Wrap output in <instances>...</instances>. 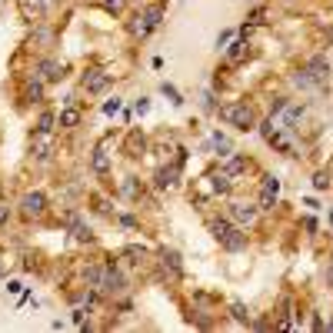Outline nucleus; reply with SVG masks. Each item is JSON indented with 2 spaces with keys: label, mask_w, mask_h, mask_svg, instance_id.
Segmentation results:
<instances>
[{
  "label": "nucleus",
  "mask_w": 333,
  "mask_h": 333,
  "mask_svg": "<svg viewBox=\"0 0 333 333\" xmlns=\"http://www.w3.org/2000/svg\"><path fill=\"white\" fill-rule=\"evenodd\" d=\"M147 110H150V103H147V100H137V113H140V117H143V113H147Z\"/></svg>",
  "instance_id": "nucleus-28"
},
{
  "label": "nucleus",
  "mask_w": 333,
  "mask_h": 333,
  "mask_svg": "<svg viewBox=\"0 0 333 333\" xmlns=\"http://www.w3.org/2000/svg\"><path fill=\"white\" fill-rule=\"evenodd\" d=\"M330 227H333V214H330Z\"/></svg>",
  "instance_id": "nucleus-29"
},
{
  "label": "nucleus",
  "mask_w": 333,
  "mask_h": 333,
  "mask_svg": "<svg viewBox=\"0 0 333 333\" xmlns=\"http://www.w3.org/2000/svg\"><path fill=\"white\" fill-rule=\"evenodd\" d=\"M50 127H54V117H50V113H44V117H40V127H37V130H40V134H47Z\"/></svg>",
  "instance_id": "nucleus-20"
},
{
  "label": "nucleus",
  "mask_w": 333,
  "mask_h": 333,
  "mask_svg": "<svg viewBox=\"0 0 333 333\" xmlns=\"http://www.w3.org/2000/svg\"><path fill=\"white\" fill-rule=\"evenodd\" d=\"M40 70H44V77H47V80L64 77V73H60V64H57V60H44V64H40Z\"/></svg>",
  "instance_id": "nucleus-13"
},
{
  "label": "nucleus",
  "mask_w": 333,
  "mask_h": 333,
  "mask_svg": "<svg viewBox=\"0 0 333 333\" xmlns=\"http://www.w3.org/2000/svg\"><path fill=\"white\" fill-rule=\"evenodd\" d=\"M230 217L237 223H254L257 220V206H246V203H233L230 206Z\"/></svg>",
  "instance_id": "nucleus-8"
},
{
  "label": "nucleus",
  "mask_w": 333,
  "mask_h": 333,
  "mask_svg": "<svg viewBox=\"0 0 333 333\" xmlns=\"http://www.w3.org/2000/svg\"><path fill=\"white\" fill-rule=\"evenodd\" d=\"M163 270H170V277H180V257L174 254V250H163Z\"/></svg>",
  "instance_id": "nucleus-10"
},
{
  "label": "nucleus",
  "mask_w": 333,
  "mask_h": 333,
  "mask_svg": "<svg viewBox=\"0 0 333 333\" xmlns=\"http://www.w3.org/2000/svg\"><path fill=\"white\" fill-rule=\"evenodd\" d=\"M120 110V100H117V97H113V100H107V103H103V113H117Z\"/></svg>",
  "instance_id": "nucleus-24"
},
{
  "label": "nucleus",
  "mask_w": 333,
  "mask_h": 333,
  "mask_svg": "<svg viewBox=\"0 0 333 333\" xmlns=\"http://www.w3.org/2000/svg\"><path fill=\"white\" fill-rule=\"evenodd\" d=\"M263 190L277 193V190H280V180H277V177H263Z\"/></svg>",
  "instance_id": "nucleus-18"
},
{
  "label": "nucleus",
  "mask_w": 333,
  "mask_h": 333,
  "mask_svg": "<svg viewBox=\"0 0 333 333\" xmlns=\"http://www.w3.org/2000/svg\"><path fill=\"white\" fill-rule=\"evenodd\" d=\"M246 54H250L246 40H237V44H230V50H227V60H230V64H243Z\"/></svg>",
  "instance_id": "nucleus-9"
},
{
  "label": "nucleus",
  "mask_w": 333,
  "mask_h": 333,
  "mask_svg": "<svg viewBox=\"0 0 333 333\" xmlns=\"http://www.w3.org/2000/svg\"><path fill=\"white\" fill-rule=\"evenodd\" d=\"M214 190H220V193H227V190H230V174H227V170L214 177Z\"/></svg>",
  "instance_id": "nucleus-15"
},
{
  "label": "nucleus",
  "mask_w": 333,
  "mask_h": 333,
  "mask_svg": "<svg viewBox=\"0 0 333 333\" xmlns=\"http://www.w3.org/2000/svg\"><path fill=\"white\" fill-rule=\"evenodd\" d=\"M20 210H24V217H44V210H47V197L44 193H27L24 200H20Z\"/></svg>",
  "instance_id": "nucleus-5"
},
{
  "label": "nucleus",
  "mask_w": 333,
  "mask_h": 333,
  "mask_svg": "<svg viewBox=\"0 0 333 333\" xmlns=\"http://www.w3.org/2000/svg\"><path fill=\"white\" fill-rule=\"evenodd\" d=\"M300 113H303V107H286V123H297Z\"/></svg>",
  "instance_id": "nucleus-21"
},
{
  "label": "nucleus",
  "mask_w": 333,
  "mask_h": 333,
  "mask_svg": "<svg viewBox=\"0 0 333 333\" xmlns=\"http://www.w3.org/2000/svg\"><path fill=\"white\" fill-rule=\"evenodd\" d=\"M94 170H97V174H107V170H110V157H107V150H94Z\"/></svg>",
  "instance_id": "nucleus-12"
},
{
  "label": "nucleus",
  "mask_w": 333,
  "mask_h": 333,
  "mask_svg": "<svg viewBox=\"0 0 333 333\" xmlns=\"http://www.w3.org/2000/svg\"><path fill=\"white\" fill-rule=\"evenodd\" d=\"M313 187H317V190H326V187H330L326 174H317V177H313Z\"/></svg>",
  "instance_id": "nucleus-22"
},
{
  "label": "nucleus",
  "mask_w": 333,
  "mask_h": 333,
  "mask_svg": "<svg viewBox=\"0 0 333 333\" xmlns=\"http://www.w3.org/2000/svg\"><path fill=\"white\" fill-rule=\"evenodd\" d=\"M7 220H10V206H7V203H0V227H4Z\"/></svg>",
  "instance_id": "nucleus-27"
},
{
  "label": "nucleus",
  "mask_w": 333,
  "mask_h": 333,
  "mask_svg": "<svg viewBox=\"0 0 333 333\" xmlns=\"http://www.w3.org/2000/svg\"><path fill=\"white\" fill-rule=\"evenodd\" d=\"M233 317H237L240 323H243V320H246V310H243V303H233Z\"/></svg>",
  "instance_id": "nucleus-26"
},
{
  "label": "nucleus",
  "mask_w": 333,
  "mask_h": 333,
  "mask_svg": "<svg viewBox=\"0 0 333 333\" xmlns=\"http://www.w3.org/2000/svg\"><path fill=\"white\" fill-rule=\"evenodd\" d=\"M100 290H107V294H120V290H123V277L117 273V267H113V263L103 270V277H100Z\"/></svg>",
  "instance_id": "nucleus-6"
},
{
  "label": "nucleus",
  "mask_w": 333,
  "mask_h": 333,
  "mask_svg": "<svg viewBox=\"0 0 333 333\" xmlns=\"http://www.w3.org/2000/svg\"><path fill=\"white\" fill-rule=\"evenodd\" d=\"M107 84H110V73H103V70H90L87 77H84V90H87V94H100Z\"/></svg>",
  "instance_id": "nucleus-7"
},
{
  "label": "nucleus",
  "mask_w": 333,
  "mask_h": 333,
  "mask_svg": "<svg viewBox=\"0 0 333 333\" xmlns=\"http://www.w3.org/2000/svg\"><path fill=\"white\" fill-rule=\"evenodd\" d=\"M77 123H80V110L67 107V110L60 113V127H77Z\"/></svg>",
  "instance_id": "nucleus-14"
},
{
  "label": "nucleus",
  "mask_w": 333,
  "mask_h": 333,
  "mask_svg": "<svg viewBox=\"0 0 333 333\" xmlns=\"http://www.w3.org/2000/svg\"><path fill=\"white\" fill-rule=\"evenodd\" d=\"M243 166H246V163H243V157H233L230 163H227V174H240Z\"/></svg>",
  "instance_id": "nucleus-17"
},
{
  "label": "nucleus",
  "mask_w": 333,
  "mask_h": 333,
  "mask_svg": "<svg viewBox=\"0 0 333 333\" xmlns=\"http://www.w3.org/2000/svg\"><path fill=\"white\" fill-rule=\"evenodd\" d=\"M273 200H277V193L260 190V206H257V210H273Z\"/></svg>",
  "instance_id": "nucleus-16"
},
{
  "label": "nucleus",
  "mask_w": 333,
  "mask_h": 333,
  "mask_svg": "<svg viewBox=\"0 0 333 333\" xmlns=\"http://www.w3.org/2000/svg\"><path fill=\"white\" fill-rule=\"evenodd\" d=\"M160 90H163V97H170V103H183V100H180V94H177V90L170 87V84H163Z\"/></svg>",
  "instance_id": "nucleus-19"
},
{
  "label": "nucleus",
  "mask_w": 333,
  "mask_h": 333,
  "mask_svg": "<svg viewBox=\"0 0 333 333\" xmlns=\"http://www.w3.org/2000/svg\"><path fill=\"white\" fill-rule=\"evenodd\" d=\"M220 117L227 120V123H233V127H240V130L254 127V110H250L246 103H227V107L220 110Z\"/></svg>",
  "instance_id": "nucleus-2"
},
{
  "label": "nucleus",
  "mask_w": 333,
  "mask_h": 333,
  "mask_svg": "<svg viewBox=\"0 0 333 333\" xmlns=\"http://www.w3.org/2000/svg\"><path fill=\"white\" fill-rule=\"evenodd\" d=\"M177 183V166H166V170H160L157 174V187L163 190V187H174Z\"/></svg>",
  "instance_id": "nucleus-11"
},
{
  "label": "nucleus",
  "mask_w": 333,
  "mask_h": 333,
  "mask_svg": "<svg viewBox=\"0 0 333 333\" xmlns=\"http://www.w3.org/2000/svg\"><path fill=\"white\" fill-rule=\"evenodd\" d=\"M210 233H214V240L223 246V250H233V254H237V250L246 246V233H240L230 220H210Z\"/></svg>",
  "instance_id": "nucleus-1"
},
{
  "label": "nucleus",
  "mask_w": 333,
  "mask_h": 333,
  "mask_svg": "<svg viewBox=\"0 0 333 333\" xmlns=\"http://www.w3.org/2000/svg\"><path fill=\"white\" fill-rule=\"evenodd\" d=\"M100 277H103V273H100L97 267H90V270H87V280H90L94 286H100Z\"/></svg>",
  "instance_id": "nucleus-23"
},
{
  "label": "nucleus",
  "mask_w": 333,
  "mask_h": 333,
  "mask_svg": "<svg viewBox=\"0 0 333 333\" xmlns=\"http://www.w3.org/2000/svg\"><path fill=\"white\" fill-rule=\"evenodd\" d=\"M160 24V7H147L140 17H137V24H134V33L137 37H147V33L153 30V27Z\"/></svg>",
  "instance_id": "nucleus-4"
},
{
  "label": "nucleus",
  "mask_w": 333,
  "mask_h": 333,
  "mask_svg": "<svg viewBox=\"0 0 333 333\" xmlns=\"http://www.w3.org/2000/svg\"><path fill=\"white\" fill-rule=\"evenodd\" d=\"M103 7H107V10H113V14H117V10H123V0H103Z\"/></svg>",
  "instance_id": "nucleus-25"
},
{
  "label": "nucleus",
  "mask_w": 333,
  "mask_h": 333,
  "mask_svg": "<svg viewBox=\"0 0 333 333\" xmlns=\"http://www.w3.org/2000/svg\"><path fill=\"white\" fill-rule=\"evenodd\" d=\"M294 80H297V87H317V84H323V80H326V60H323V57H313L310 67L300 70Z\"/></svg>",
  "instance_id": "nucleus-3"
}]
</instances>
